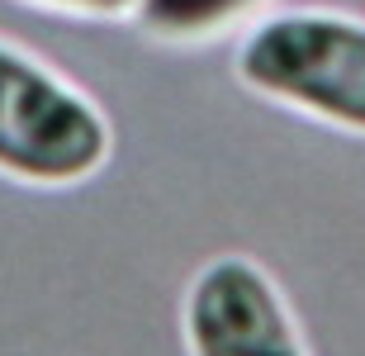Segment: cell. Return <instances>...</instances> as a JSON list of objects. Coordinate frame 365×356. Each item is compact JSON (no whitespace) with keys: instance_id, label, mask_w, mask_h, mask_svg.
Listing matches in <instances>:
<instances>
[{"instance_id":"obj_5","label":"cell","mask_w":365,"mask_h":356,"mask_svg":"<svg viewBox=\"0 0 365 356\" xmlns=\"http://www.w3.org/2000/svg\"><path fill=\"white\" fill-rule=\"evenodd\" d=\"M34 5H48V10H67V14H95V19H109V14L133 10L138 0H34Z\"/></svg>"},{"instance_id":"obj_1","label":"cell","mask_w":365,"mask_h":356,"mask_svg":"<svg viewBox=\"0 0 365 356\" xmlns=\"http://www.w3.org/2000/svg\"><path fill=\"white\" fill-rule=\"evenodd\" d=\"M237 76L257 96L332 128L365 133V24L346 14H275L237 48Z\"/></svg>"},{"instance_id":"obj_3","label":"cell","mask_w":365,"mask_h":356,"mask_svg":"<svg viewBox=\"0 0 365 356\" xmlns=\"http://www.w3.org/2000/svg\"><path fill=\"white\" fill-rule=\"evenodd\" d=\"M190 356H309L280 285L247 257L209 261L185 290Z\"/></svg>"},{"instance_id":"obj_2","label":"cell","mask_w":365,"mask_h":356,"mask_svg":"<svg viewBox=\"0 0 365 356\" xmlns=\"http://www.w3.org/2000/svg\"><path fill=\"white\" fill-rule=\"evenodd\" d=\"M109 157V123L81 91L0 43V176L76 185Z\"/></svg>"},{"instance_id":"obj_4","label":"cell","mask_w":365,"mask_h":356,"mask_svg":"<svg viewBox=\"0 0 365 356\" xmlns=\"http://www.w3.org/2000/svg\"><path fill=\"white\" fill-rule=\"evenodd\" d=\"M257 5L261 0H138L133 14L148 34L185 43V39H209L218 29H228L232 19H242Z\"/></svg>"}]
</instances>
